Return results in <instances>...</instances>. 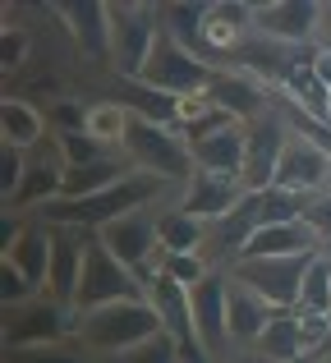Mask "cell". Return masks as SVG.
I'll use <instances>...</instances> for the list:
<instances>
[{
  "label": "cell",
  "instance_id": "obj_22",
  "mask_svg": "<svg viewBox=\"0 0 331 363\" xmlns=\"http://www.w3.org/2000/svg\"><path fill=\"white\" fill-rule=\"evenodd\" d=\"M253 350H258L267 363H299V359L308 354V350H304V336H299V313L295 308H290V313H276V318L267 322V331L258 336V345H253Z\"/></svg>",
  "mask_w": 331,
  "mask_h": 363
},
{
  "label": "cell",
  "instance_id": "obj_29",
  "mask_svg": "<svg viewBox=\"0 0 331 363\" xmlns=\"http://www.w3.org/2000/svg\"><path fill=\"white\" fill-rule=\"evenodd\" d=\"M299 313H331V257L318 253L299 285Z\"/></svg>",
  "mask_w": 331,
  "mask_h": 363
},
{
  "label": "cell",
  "instance_id": "obj_19",
  "mask_svg": "<svg viewBox=\"0 0 331 363\" xmlns=\"http://www.w3.org/2000/svg\"><path fill=\"white\" fill-rule=\"evenodd\" d=\"M290 253H318V240L304 225V216L258 225V230L249 235V244L240 248V257H290Z\"/></svg>",
  "mask_w": 331,
  "mask_h": 363
},
{
  "label": "cell",
  "instance_id": "obj_25",
  "mask_svg": "<svg viewBox=\"0 0 331 363\" xmlns=\"http://www.w3.org/2000/svg\"><path fill=\"white\" fill-rule=\"evenodd\" d=\"M212 101L221 111H230L235 120L240 116H253V111L262 106V88H258V79L253 74H221V79H212Z\"/></svg>",
  "mask_w": 331,
  "mask_h": 363
},
{
  "label": "cell",
  "instance_id": "obj_39",
  "mask_svg": "<svg viewBox=\"0 0 331 363\" xmlns=\"http://www.w3.org/2000/svg\"><path fill=\"white\" fill-rule=\"evenodd\" d=\"M318 33H327V37H331V5H322V28H318Z\"/></svg>",
  "mask_w": 331,
  "mask_h": 363
},
{
  "label": "cell",
  "instance_id": "obj_13",
  "mask_svg": "<svg viewBox=\"0 0 331 363\" xmlns=\"http://www.w3.org/2000/svg\"><path fill=\"white\" fill-rule=\"evenodd\" d=\"M189 303H193V327L198 340H203L207 354H225L230 345V327H225V303H230V272H212L207 281H198L189 290Z\"/></svg>",
  "mask_w": 331,
  "mask_h": 363
},
{
  "label": "cell",
  "instance_id": "obj_2",
  "mask_svg": "<svg viewBox=\"0 0 331 363\" xmlns=\"http://www.w3.org/2000/svg\"><path fill=\"white\" fill-rule=\"evenodd\" d=\"M74 336L83 350L92 354H129V350L147 345L152 336H162V318H157L152 299H120V303H101L74 318Z\"/></svg>",
  "mask_w": 331,
  "mask_h": 363
},
{
  "label": "cell",
  "instance_id": "obj_38",
  "mask_svg": "<svg viewBox=\"0 0 331 363\" xmlns=\"http://www.w3.org/2000/svg\"><path fill=\"white\" fill-rule=\"evenodd\" d=\"M18 363H83V359H74V354H64V350H55V345H46V350H14Z\"/></svg>",
  "mask_w": 331,
  "mask_h": 363
},
{
  "label": "cell",
  "instance_id": "obj_24",
  "mask_svg": "<svg viewBox=\"0 0 331 363\" xmlns=\"http://www.w3.org/2000/svg\"><path fill=\"white\" fill-rule=\"evenodd\" d=\"M0 133H5V143H14V147H37L46 133V120L37 116V106H28L23 97H5L0 101Z\"/></svg>",
  "mask_w": 331,
  "mask_h": 363
},
{
  "label": "cell",
  "instance_id": "obj_20",
  "mask_svg": "<svg viewBox=\"0 0 331 363\" xmlns=\"http://www.w3.org/2000/svg\"><path fill=\"white\" fill-rule=\"evenodd\" d=\"M5 257L28 276V281L37 285V290H46V272H51V225L28 221V225H23V235L14 240V248H9Z\"/></svg>",
  "mask_w": 331,
  "mask_h": 363
},
{
  "label": "cell",
  "instance_id": "obj_26",
  "mask_svg": "<svg viewBox=\"0 0 331 363\" xmlns=\"http://www.w3.org/2000/svg\"><path fill=\"white\" fill-rule=\"evenodd\" d=\"M129 170L120 166V157H106V161H92V166H74V170H64V189H60V198H92V194H101V189H111L116 179H125Z\"/></svg>",
  "mask_w": 331,
  "mask_h": 363
},
{
  "label": "cell",
  "instance_id": "obj_40",
  "mask_svg": "<svg viewBox=\"0 0 331 363\" xmlns=\"http://www.w3.org/2000/svg\"><path fill=\"white\" fill-rule=\"evenodd\" d=\"M322 354H327V359H331V340H327V350H322Z\"/></svg>",
  "mask_w": 331,
  "mask_h": 363
},
{
  "label": "cell",
  "instance_id": "obj_41",
  "mask_svg": "<svg viewBox=\"0 0 331 363\" xmlns=\"http://www.w3.org/2000/svg\"><path fill=\"white\" fill-rule=\"evenodd\" d=\"M322 363H331V359H322Z\"/></svg>",
  "mask_w": 331,
  "mask_h": 363
},
{
  "label": "cell",
  "instance_id": "obj_6",
  "mask_svg": "<svg viewBox=\"0 0 331 363\" xmlns=\"http://www.w3.org/2000/svg\"><path fill=\"white\" fill-rule=\"evenodd\" d=\"M120 299H147V285L111 253L106 244L92 235L88 240V257H83V281H79V299L74 313L101 308V303H120Z\"/></svg>",
  "mask_w": 331,
  "mask_h": 363
},
{
  "label": "cell",
  "instance_id": "obj_9",
  "mask_svg": "<svg viewBox=\"0 0 331 363\" xmlns=\"http://www.w3.org/2000/svg\"><path fill=\"white\" fill-rule=\"evenodd\" d=\"M106 9H111V60L134 83L143 74L147 55H152L157 37H162L157 9H147V5H106Z\"/></svg>",
  "mask_w": 331,
  "mask_h": 363
},
{
  "label": "cell",
  "instance_id": "obj_11",
  "mask_svg": "<svg viewBox=\"0 0 331 363\" xmlns=\"http://www.w3.org/2000/svg\"><path fill=\"white\" fill-rule=\"evenodd\" d=\"M327 179H331V152L318 138H308V133H290L286 152H281V166H276V189L308 198Z\"/></svg>",
  "mask_w": 331,
  "mask_h": 363
},
{
  "label": "cell",
  "instance_id": "obj_23",
  "mask_svg": "<svg viewBox=\"0 0 331 363\" xmlns=\"http://www.w3.org/2000/svg\"><path fill=\"white\" fill-rule=\"evenodd\" d=\"M157 240H162V253H203L207 221L189 216L184 207H170V212H157Z\"/></svg>",
  "mask_w": 331,
  "mask_h": 363
},
{
  "label": "cell",
  "instance_id": "obj_3",
  "mask_svg": "<svg viewBox=\"0 0 331 363\" xmlns=\"http://www.w3.org/2000/svg\"><path fill=\"white\" fill-rule=\"evenodd\" d=\"M212 79H216V74L207 69L203 55H193L184 42H175V37L162 28V37H157L152 55H147L143 74H138L134 83H143V88H152V92H166V97L184 101V97H203V92L212 88Z\"/></svg>",
  "mask_w": 331,
  "mask_h": 363
},
{
  "label": "cell",
  "instance_id": "obj_5",
  "mask_svg": "<svg viewBox=\"0 0 331 363\" xmlns=\"http://www.w3.org/2000/svg\"><path fill=\"white\" fill-rule=\"evenodd\" d=\"M322 253V248H318ZM318 253H290V257H235L230 262V276L240 285H249L253 294L271 303V308L290 313L299 308V285H304V272Z\"/></svg>",
  "mask_w": 331,
  "mask_h": 363
},
{
  "label": "cell",
  "instance_id": "obj_7",
  "mask_svg": "<svg viewBox=\"0 0 331 363\" xmlns=\"http://www.w3.org/2000/svg\"><path fill=\"white\" fill-rule=\"evenodd\" d=\"M74 318L79 313L64 308L60 299L51 294H37V299L18 303V308H5V350H46L60 345L64 336L74 331Z\"/></svg>",
  "mask_w": 331,
  "mask_h": 363
},
{
  "label": "cell",
  "instance_id": "obj_8",
  "mask_svg": "<svg viewBox=\"0 0 331 363\" xmlns=\"http://www.w3.org/2000/svg\"><path fill=\"white\" fill-rule=\"evenodd\" d=\"M97 240L106 244L143 285H152V276L162 272V240H157V212H152V207L129 212V216H120V221L101 225Z\"/></svg>",
  "mask_w": 331,
  "mask_h": 363
},
{
  "label": "cell",
  "instance_id": "obj_10",
  "mask_svg": "<svg viewBox=\"0 0 331 363\" xmlns=\"http://www.w3.org/2000/svg\"><path fill=\"white\" fill-rule=\"evenodd\" d=\"M147 299H152L157 318H162V331L179 345V359L216 363V359L203 350V340H198V327H193V303H189V285H179L175 276L157 272V276H152V285H147Z\"/></svg>",
  "mask_w": 331,
  "mask_h": 363
},
{
  "label": "cell",
  "instance_id": "obj_32",
  "mask_svg": "<svg viewBox=\"0 0 331 363\" xmlns=\"http://www.w3.org/2000/svg\"><path fill=\"white\" fill-rule=\"evenodd\" d=\"M37 294H42V290H37V285L18 272L9 257H0V299H5V308H18V303L37 299Z\"/></svg>",
  "mask_w": 331,
  "mask_h": 363
},
{
  "label": "cell",
  "instance_id": "obj_16",
  "mask_svg": "<svg viewBox=\"0 0 331 363\" xmlns=\"http://www.w3.org/2000/svg\"><path fill=\"white\" fill-rule=\"evenodd\" d=\"M253 28H258V37H271V42H313L322 28V5H313V0L253 5Z\"/></svg>",
  "mask_w": 331,
  "mask_h": 363
},
{
  "label": "cell",
  "instance_id": "obj_36",
  "mask_svg": "<svg viewBox=\"0 0 331 363\" xmlns=\"http://www.w3.org/2000/svg\"><path fill=\"white\" fill-rule=\"evenodd\" d=\"M299 336H304V350H308V354L327 350V340H331V313H299Z\"/></svg>",
  "mask_w": 331,
  "mask_h": 363
},
{
  "label": "cell",
  "instance_id": "obj_21",
  "mask_svg": "<svg viewBox=\"0 0 331 363\" xmlns=\"http://www.w3.org/2000/svg\"><path fill=\"white\" fill-rule=\"evenodd\" d=\"M60 14L69 23L74 42L88 55H111V9L106 5H64Z\"/></svg>",
  "mask_w": 331,
  "mask_h": 363
},
{
  "label": "cell",
  "instance_id": "obj_1",
  "mask_svg": "<svg viewBox=\"0 0 331 363\" xmlns=\"http://www.w3.org/2000/svg\"><path fill=\"white\" fill-rule=\"evenodd\" d=\"M166 184H170V179L134 166L125 179H116V184L101 189V194L74 198V203H69V198H55V203H46L37 216H42V225H69V230H92V235H97L101 225L120 221V216H129V212L152 207L157 198L166 194Z\"/></svg>",
  "mask_w": 331,
  "mask_h": 363
},
{
  "label": "cell",
  "instance_id": "obj_15",
  "mask_svg": "<svg viewBox=\"0 0 331 363\" xmlns=\"http://www.w3.org/2000/svg\"><path fill=\"white\" fill-rule=\"evenodd\" d=\"M286 143H290L286 120L262 116L249 124V157H244V184H249V194H262V189L276 184V166H281Z\"/></svg>",
  "mask_w": 331,
  "mask_h": 363
},
{
  "label": "cell",
  "instance_id": "obj_14",
  "mask_svg": "<svg viewBox=\"0 0 331 363\" xmlns=\"http://www.w3.org/2000/svg\"><path fill=\"white\" fill-rule=\"evenodd\" d=\"M92 230H69V225H51V272H46V294L74 308L83 281V257H88Z\"/></svg>",
  "mask_w": 331,
  "mask_h": 363
},
{
  "label": "cell",
  "instance_id": "obj_33",
  "mask_svg": "<svg viewBox=\"0 0 331 363\" xmlns=\"http://www.w3.org/2000/svg\"><path fill=\"white\" fill-rule=\"evenodd\" d=\"M23 175H28V152L14 147V143H5V147H0V194H5V203L18 194Z\"/></svg>",
  "mask_w": 331,
  "mask_h": 363
},
{
  "label": "cell",
  "instance_id": "obj_35",
  "mask_svg": "<svg viewBox=\"0 0 331 363\" xmlns=\"http://www.w3.org/2000/svg\"><path fill=\"white\" fill-rule=\"evenodd\" d=\"M304 225H308V230H313L318 248H322V253H331V194L313 198V203L304 207Z\"/></svg>",
  "mask_w": 331,
  "mask_h": 363
},
{
  "label": "cell",
  "instance_id": "obj_42",
  "mask_svg": "<svg viewBox=\"0 0 331 363\" xmlns=\"http://www.w3.org/2000/svg\"><path fill=\"white\" fill-rule=\"evenodd\" d=\"M327 257H331V253H327Z\"/></svg>",
  "mask_w": 331,
  "mask_h": 363
},
{
  "label": "cell",
  "instance_id": "obj_27",
  "mask_svg": "<svg viewBox=\"0 0 331 363\" xmlns=\"http://www.w3.org/2000/svg\"><path fill=\"white\" fill-rule=\"evenodd\" d=\"M120 101H125V106H129V116H138V120L166 124V129H175V124H179V97L152 92V88H143V83H129V92H125Z\"/></svg>",
  "mask_w": 331,
  "mask_h": 363
},
{
  "label": "cell",
  "instance_id": "obj_30",
  "mask_svg": "<svg viewBox=\"0 0 331 363\" xmlns=\"http://www.w3.org/2000/svg\"><path fill=\"white\" fill-rule=\"evenodd\" d=\"M60 161H64V170H74V166H92V161H106V157H116V152L106 147V143H97L92 133H60Z\"/></svg>",
  "mask_w": 331,
  "mask_h": 363
},
{
  "label": "cell",
  "instance_id": "obj_31",
  "mask_svg": "<svg viewBox=\"0 0 331 363\" xmlns=\"http://www.w3.org/2000/svg\"><path fill=\"white\" fill-rule=\"evenodd\" d=\"M162 272L175 276L179 285H189V290H193L198 281H207V276H212V267H207L203 253H162Z\"/></svg>",
  "mask_w": 331,
  "mask_h": 363
},
{
  "label": "cell",
  "instance_id": "obj_18",
  "mask_svg": "<svg viewBox=\"0 0 331 363\" xmlns=\"http://www.w3.org/2000/svg\"><path fill=\"white\" fill-rule=\"evenodd\" d=\"M281 308H271L262 294H253L249 285H240L230 276V303H225V327H230V345H258V336L267 331V322Z\"/></svg>",
  "mask_w": 331,
  "mask_h": 363
},
{
  "label": "cell",
  "instance_id": "obj_17",
  "mask_svg": "<svg viewBox=\"0 0 331 363\" xmlns=\"http://www.w3.org/2000/svg\"><path fill=\"white\" fill-rule=\"evenodd\" d=\"M193 147V166L212 170V175H240L244 179V157H249V124H225V129L207 133V138L189 143Z\"/></svg>",
  "mask_w": 331,
  "mask_h": 363
},
{
  "label": "cell",
  "instance_id": "obj_34",
  "mask_svg": "<svg viewBox=\"0 0 331 363\" xmlns=\"http://www.w3.org/2000/svg\"><path fill=\"white\" fill-rule=\"evenodd\" d=\"M111 363H179V345L166 336H152L147 345H138V350H129V354H116Z\"/></svg>",
  "mask_w": 331,
  "mask_h": 363
},
{
  "label": "cell",
  "instance_id": "obj_28",
  "mask_svg": "<svg viewBox=\"0 0 331 363\" xmlns=\"http://www.w3.org/2000/svg\"><path fill=\"white\" fill-rule=\"evenodd\" d=\"M129 106L125 101H97V106H88V133L97 143H116V147H125V133H129Z\"/></svg>",
  "mask_w": 331,
  "mask_h": 363
},
{
  "label": "cell",
  "instance_id": "obj_4",
  "mask_svg": "<svg viewBox=\"0 0 331 363\" xmlns=\"http://www.w3.org/2000/svg\"><path fill=\"white\" fill-rule=\"evenodd\" d=\"M125 157H134L138 170H152L162 179H179L189 184L193 179V147H189L184 133L166 129V124H152V120H129V133H125Z\"/></svg>",
  "mask_w": 331,
  "mask_h": 363
},
{
  "label": "cell",
  "instance_id": "obj_12",
  "mask_svg": "<svg viewBox=\"0 0 331 363\" xmlns=\"http://www.w3.org/2000/svg\"><path fill=\"white\" fill-rule=\"evenodd\" d=\"M249 198V184H244L240 175H212V170H193V179L184 184V194H179V207H184L189 216H198V221H225V216L235 212V207Z\"/></svg>",
  "mask_w": 331,
  "mask_h": 363
},
{
  "label": "cell",
  "instance_id": "obj_37",
  "mask_svg": "<svg viewBox=\"0 0 331 363\" xmlns=\"http://www.w3.org/2000/svg\"><path fill=\"white\" fill-rule=\"evenodd\" d=\"M0 60H5V69H18V65L28 60V37L18 33V28H5V42H0Z\"/></svg>",
  "mask_w": 331,
  "mask_h": 363
}]
</instances>
